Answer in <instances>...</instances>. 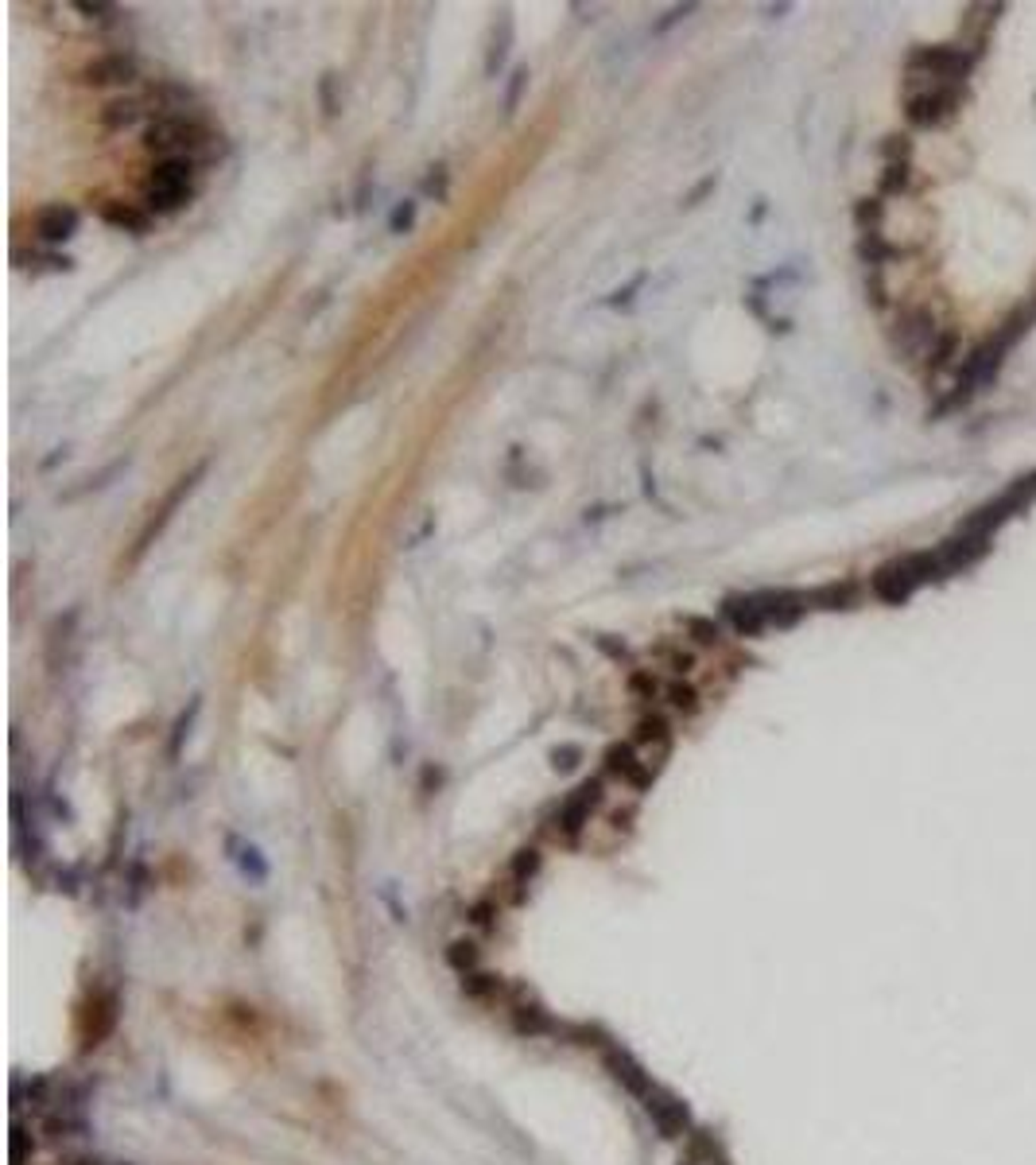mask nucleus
Masks as SVG:
<instances>
[{"label": "nucleus", "mask_w": 1036, "mask_h": 1165, "mask_svg": "<svg viewBox=\"0 0 1036 1165\" xmlns=\"http://www.w3.org/2000/svg\"><path fill=\"white\" fill-rule=\"evenodd\" d=\"M525 85H528V67H517L512 70V82H509V93H505V113H517V101H520Z\"/></svg>", "instance_id": "obj_33"}, {"label": "nucleus", "mask_w": 1036, "mask_h": 1165, "mask_svg": "<svg viewBox=\"0 0 1036 1165\" xmlns=\"http://www.w3.org/2000/svg\"><path fill=\"white\" fill-rule=\"evenodd\" d=\"M256 854H261L256 847H245V854H241V867H245V870H253V878H264V874H269V867H264V862L256 859Z\"/></svg>", "instance_id": "obj_39"}, {"label": "nucleus", "mask_w": 1036, "mask_h": 1165, "mask_svg": "<svg viewBox=\"0 0 1036 1165\" xmlns=\"http://www.w3.org/2000/svg\"><path fill=\"white\" fill-rule=\"evenodd\" d=\"M202 711V700L195 696V700H190V708L183 711V715H179V719H175V731H171V746H167V757H179V754H183V742L190 739V726H195V715Z\"/></svg>", "instance_id": "obj_25"}, {"label": "nucleus", "mask_w": 1036, "mask_h": 1165, "mask_svg": "<svg viewBox=\"0 0 1036 1165\" xmlns=\"http://www.w3.org/2000/svg\"><path fill=\"white\" fill-rule=\"evenodd\" d=\"M640 284H645V276H637V280H633V284H629V287H625V292H614V299H610V303H614V307H625V303H629V299H633V292H637V287H640Z\"/></svg>", "instance_id": "obj_42"}, {"label": "nucleus", "mask_w": 1036, "mask_h": 1165, "mask_svg": "<svg viewBox=\"0 0 1036 1165\" xmlns=\"http://www.w3.org/2000/svg\"><path fill=\"white\" fill-rule=\"evenodd\" d=\"M629 692L653 700L656 696V676H653V672H633V676H629Z\"/></svg>", "instance_id": "obj_37"}, {"label": "nucleus", "mask_w": 1036, "mask_h": 1165, "mask_svg": "<svg viewBox=\"0 0 1036 1165\" xmlns=\"http://www.w3.org/2000/svg\"><path fill=\"white\" fill-rule=\"evenodd\" d=\"M761 606H765V622L768 626H796L807 611V595H792V591H773V595H761Z\"/></svg>", "instance_id": "obj_16"}, {"label": "nucleus", "mask_w": 1036, "mask_h": 1165, "mask_svg": "<svg viewBox=\"0 0 1036 1165\" xmlns=\"http://www.w3.org/2000/svg\"><path fill=\"white\" fill-rule=\"evenodd\" d=\"M62 1165H105L98 1158H70V1161H62Z\"/></svg>", "instance_id": "obj_44"}, {"label": "nucleus", "mask_w": 1036, "mask_h": 1165, "mask_svg": "<svg viewBox=\"0 0 1036 1165\" xmlns=\"http://www.w3.org/2000/svg\"><path fill=\"white\" fill-rule=\"evenodd\" d=\"M878 218H881V202L878 198H862L858 206H854V222H858L862 230L878 226Z\"/></svg>", "instance_id": "obj_32"}, {"label": "nucleus", "mask_w": 1036, "mask_h": 1165, "mask_svg": "<svg viewBox=\"0 0 1036 1165\" xmlns=\"http://www.w3.org/2000/svg\"><path fill=\"white\" fill-rule=\"evenodd\" d=\"M959 105H963V90H959V85H928V90L912 93L909 105H904V113H909L912 125L932 128V125L952 121Z\"/></svg>", "instance_id": "obj_7"}, {"label": "nucleus", "mask_w": 1036, "mask_h": 1165, "mask_svg": "<svg viewBox=\"0 0 1036 1165\" xmlns=\"http://www.w3.org/2000/svg\"><path fill=\"white\" fill-rule=\"evenodd\" d=\"M501 991H505V979H501L497 971H470V975H462L466 999H494Z\"/></svg>", "instance_id": "obj_20"}, {"label": "nucleus", "mask_w": 1036, "mask_h": 1165, "mask_svg": "<svg viewBox=\"0 0 1036 1165\" xmlns=\"http://www.w3.org/2000/svg\"><path fill=\"white\" fill-rule=\"evenodd\" d=\"M28 1153H36V1142L28 1146V1130L16 1123V1127H12V1165H24Z\"/></svg>", "instance_id": "obj_36"}, {"label": "nucleus", "mask_w": 1036, "mask_h": 1165, "mask_svg": "<svg viewBox=\"0 0 1036 1165\" xmlns=\"http://www.w3.org/2000/svg\"><path fill=\"white\" fill-rule=\"evenodd\" d=\"M668 703H671V708H676V711H683V715H695L699 711V692L695 688H691V684H671V688H668Z\"/></svg>", "instance_id": "obj_28"}, {"label": "nucleus", "mask_w": 1036, "mask_h": 1165, "mask_svg": "<svg viewBox=\"0 0 1036 1165\" xmlns=\"http://www.w3.org/2000/svg\"><path fill=\"white\" fill-rule=\"evenodd\" d=\"M602 1064H606V1072H610L633 1099H645L656 1088L653 1084V1072H648V1068L640 1064L629 1049H622V1045H602Z\"/></svg>", "instance_id": "obj_10"}, {"label": "nucleus", "mask_w": 1036, "mask_h": 1165, "mask_svg": "<svg viewBox=\"0 0 1036 1165\" xmlns=\"http://www.w3.org/2000/svg\"><path fill=\"white\" fill-rule=\"evenodd\" d=\"M202 474H206V463H198L195 470H190V474H183V478H179L175 486L167 489V498L159 501V509H152V517H148V525L141 529V537H136V548H133V555H128V560L136 563V560H141V555H144L148 548H152L159 532H164V529L171 525V517H175V509L183 506V501H187L190 494H195V486L202 482Z\"/></svg>", "instance_id": "obj_5"}, {"label": "nucleus", "mask_w": 1036, "mask_h": 1165, "mask_svg": "<svg viewBox=\"0 0 1036 1165\" xmlns=\"http://www.w3.org/2000/svg\"><path fill=\"white\" fill-rule=\"evenodd\" d=\"M679 1165H691V1161H687V1158H683V1161H679Z\"/></svg>", "instance_id": "obj_45"}, {"label": "nucleus", "mask_w": 1036, "mask_h": 1165, "mask_svg": "<svg viewBox=\"0 0 1036 1165\" xmlns=\"http://www.w3.org/2000/svg\"><path fill=\"white\" fill-rule=\"evenodd\" d=\"M854 598H858V587L854 583H827V587H819V591H811L807 603L823 606V611H850Z\"/></svg>", "instance_id": "obj_19"}, {"label": "nucleus", "mask_w": 1036, "mask_h": 1165, "mask_svg": "<svg viewBox=\"0 0 1036 1165\" xmlns=\"http://www.w3.org/2000/svg\"><path fill=\"white\" fill-rule=\"evenodd\" d=\"M691 12H695V4H679V8H671V12H668L664 20H660V24H656L653 31H656V36H660V31H668L671 24H679V20H683V16H691Z\"/></svg>", "instance_id": "obj_40"}, {"label": "nucleus", "mask_w": 1036, "mask_h": 1165, "mask_svg": "<svg viewBox=\"0 0 1036 1165\" xmlns=\"http://www.w3.org/2000/svg\"><path fill=\"white\" fill-rule=\"evenodd\" d=\"M711 187H714V179H703V183H699V187H695V190H691V195H687V206H695V202H699L703 195H707Z\"/></svg>", "instance_id": "obj_43"}, {"label": "nucleus", "mask_w": 1036, "mask_h": 1165, "mask_svg": "<svg viewBox=\"0 0 1036 1165\" xmlns=\"http://www.w3.org/2000/svg\"><path fill=\"white\" fill-rule=\"evenodd\" d=\"M579 757H582V750H579V746H555V750H551V765L567 773V769H574V765H579Z\"/></svg>", "instance_id": "obj_35"}, {"label": "nucleus", "mask_w": 1036, "mask_h": 1165, "mask_svg": "<svg viewBox=\"0 0 1036 1165\" xmlns=\"http://www.w3.org/2000/svg\"><path fill=\"white\" fill-rule=\"evenodd\" d=\"M101 218L109 222V226H116V230H128V233H148V226H152L148 210L133 206V202H105Z\"/></svg>", "instance_id": "obj_18"}, {"label": "nucleus", "mask_w": 1036, "mask_h": 1165, "mask_svg": "<svg viewBox=\"0 0 1036 1165\" xmlns=\"http://www.w3.org/2000/svg\"><path fill=\"white\" fill-rule=\"evenodd\" d=\"M606 773L622 777V781H629L633 789H648V785H653V769H648L637 757L633 742H614L610 750H606Z\"/></svg>", "instance_id": "obj_11"}, {"label": "nucleus", "mask_w": 1036, "mask_h": 1165, "mask_svg": "<svg viewBox=\"0 0 1036 1165\" xmlns=\"http://www.w3.org/2000/svg\"><path fill=\"white\" fill-rule=\"evenodd\" d=\"M1032 315H1036L1032 307H1021V311L1013 315L1009 323L1001 327L994 338H986V342H982V346L975 350V358L967 361L963 377H959V384H955L959 392L952 397V404H959L963 397H970V392H978V384H986L990 377H994V369L1001 366V361H1006V354H1009V350L1017 346V338L1024 335V323H1032ZM952 404H947V409H952Z\"/></svg>", "instance_id": "obj_1"}, {"label": "nucleus", "mask_w": 1036, "mask_h": 1165, "mask_svg": "<svg viewBox=\"0 0 1036 1165\" xmlns=\"http://www.w3.org/2000/svg\"><path fill=\"white\" fill-rule=\"evenodd\" d=\"M683 626H687V634L699 641V645H719V626L711 622V618H695V614H687L683 618Z\"/></svg>", "instance_id": "obj_29"}, {"label": "nucleus", "mask_w": 1036, "mask_h": 1165, "mask_svg": "<svg viewBox=\"0 0 1036 1165\" xmlns=\"http://www.w3.org/2000/svg\"><path fill=\"white\" fill-rule=\"evenodd\" d=\"M602 793H606L602 777H590V781H582L567 800H563L559 816H555V824H559L563 836H567V839H579L582 836V828L590 824V812L602 805Z\"/></svg>", "instance_id": "obj_9"}, {"label": "nucleus", "mask_w": 1036, "mask_h": 1165, "mask_svg": "<svg viewBox=\"0 0 1036 1165\" xmlns=\"http://www.w3.org/2000/svg\"><path fill=\"white\" fill-rule=\"evenodd\" d=\"M1036 498V474H1024L1021 482H1013L1006 494L994 498L990 506H982L978 513H970V517L963 521V537H975V540H986L990 532H994L1001 521H1009L1013 513H1021L1029 501Z\"/></svg>", "instance_id": "obj_4"}, {"label": "nucleus", "mask_w": 1036, "mask_h": 1165, "mask_svg": "<svg viewBox=\"0 0 1036 1165\" xmlns=\"http://www.w3.org/2000/svg\"><path fill=\"white\" fill-rule=\"evenodd\" d=\"M594 645L602 649L610 660H629V645H625V641H617V637H610V634H598Z\"/></svg>", "instance_id": "obj_34"}, {"label": "nucleus", "mask_w": 1036, "mask_h": 1165, "mask_svg": "<svg viewBox=\"0 0 1036 1165\" xmlns=\"http://www.w3.org/2000/svg\"><path fill=\"white\" fill-rule=\"evenodd\" d=\"M687 1161H714L711 1130H695V1135H687Z\"/></svg>", "instance_id": "obj_31"}, {"label": "nucleus", "mask_w": 1036, "mask_h": 1165, "mask_svg": "<svg viewBox=\"0 0 1036 1165\" xmlns=\"http://www.w3.org/2000/svg\"><path fill=\"white\" fill-rule=\"evenodd\" d=\"M136 78V62L128 55H105V59H93L90 67L82 70V82L90 85H124Z\"/></svg>", "instance_id": "obj_15"}, {"label": "nucleus", "mask_w": 1036, "mask_h": 1165, "mask_svg": "<svg viewBox=\"0 0 1036 1165\" xmlns=\"http://www.w3.org/2000/svg\"><path fill=\"white\" fill-rule=\"evenodd\" d=\"M633 739H637V742H645V746H668V739H671V726H668V719H664V715H645V719L637 723Z\"/></svg>", "instance_id": "obj_22"}, {"label": "nucleus", "mask_w": 1036, "mask_h": 1165, "mask_svg": "<svg viewBox=\"0 0 1036 1165\" xmlns=\"http://www.w3.org/2000/svg\"><path fill=\"white\" fill-rule=\"evenodd\" d=\"M936 338H939V327L932 323L928 311H909L896 323V346H901V354H920Z\"/></svg>", "instance_id": "obj_13"}, {"label": "nucleus", "mask_w": 1036, "mask_h": 1165, "mask_svg": "<svg viewBox=\"0 0 1036 1165\" xmlns=\"http://www.w3.org/2000/svg\"><path fill=\"white\" fill-rule=\"evenodd\" d=\"M190 179H195V164L190 159H159L148 175V190H144V206L148 210H179L190 198Z\"/></svg>", "instance_id": "obj_3"}, {"label": "nucleus", "mask_w": 1036, "mask_h": 1165, "mask_svg": "<svg viewBox=\"0 0 1036 1165\" xmlns=\"http://www.w3.org/2000/svg\"><path fill=\"white\" fill-rule=\"evenodd\" d=\"M478 959H482V948H478V940H454L451 948H446V964H451L454 971H462V975H470V971H478Z\"/></svg>", "instance_id": "obj_21"}, {"label": "nucleus", "mask_w": 1036, "mask_h": 1165, "mask_svg": "<svg viewBox=\"0 0 1036 1165\" xmlns=\"http://www.w3.org/2000/svg\"><path fill=\"white\" fill-rule=\"evenodd\" d=\"M512 1030H517L520 1038H548V1033H559V1022H555L540 1002H520V1007L512 1010Z\"/></svg>", "instance_id": "obj_17"}, {"label": "nucleus", "mask_w": 1036, "mask_h": 1165, "mask_svg": "<svg viewBox=\"0 0 1036 1165\" xmlns=\"http://www.w3.org/2000/svg\"><path fill=\"white\" fill-rule=\"evenodd\" d=\"M904 179H909V159H893V164H885L881 190H885V195H893V190H904Z\"/></svg>", "instance_id": "obj_30"}, {"label": "nucleus", "mask_w": 1036, "mask_h": 1165, "mask_svg": "<svg viewBox=\"0 0 1036 1165\" xmlns=\"http://www.w3.org/2000/svg\"><path fill=\"white\" fill-rule=\"evenodd\" d=\"M975 67V55L967 47H920L909 55V70L932 78V85H955Z\"/></svg>", "instance_id": "obj_6"}, {"label": "nucleus", "mask_w": 1036, "mask_h": 1165, "mask_svg": "<svg viewBox=\"0 0 1036 1165\" xmlns=\"http://www.w3.org/2000/svg\"><path fill=\"white\" fill-rule=\"evenodd\" d=\"M509 43H512V20L501 16V36L494 31V43H489V55H486V74H489V78H494V74L501 70V62H505Z\"/></svg>", "instance_id": "obj_24"}, {"label": "nucleus", "mask_w": 1036, "mask_h": 1165, "mask_svg": "<svg viewBox=\"0 0 1036 1165\" xmlns=\"http://www.w3.org/2000/svg\"><path fill=\"white\" fill-rule=\"evenodd\" d=\"M136 117H141V101H133V98H124V101H109L101 109V125L105 128H128V125H136Z\"/></svg>", "instance_id": "obj_23"}, {"label": "nucleus", "mask_w": 1036, "mask_h": 1165, "mask_svg": "<svg viewBox=\"0 0 1036 1165\" xmlns=\"http://www.w3.org/2000/svg\"><path fill=\"white\" fill-rule=\"evenodd\" d=\"M536 870H540V851L536 847H525V851L512 854L509 874H512V882H517V886H528L532 878H536Z\"/></svg>", "instance_id": "obj_26"}, {"label": "nucleus", "mask_w": 1036, "mask_h": 1165, "mask_svg": "<svg viewBox=\"0 0 1036 1165\" xmlns=\"http://www.w3.org/2000/svg\"><path fill=\"white\" fill-rule=\"evenodd\" d=\"M412 222H415V202H400L397 210H392V233H404V230H412Z\"/></svg>", "instance_id": "obj_38"}, {"label": "nucleus", "mask_w": 1036, "mask_h": 1165, "mask_svg": "<svg viewBox=\"0 0 1036 1165\" xmlns=\"http://www.w3.org/2000/svg\"><path fill=\"white\" fill-rule=\"evenodd\" d=\"M466 921L474 925V928H482V933L497 928V902H494V897H482V902H474L466 910Z\"/></svg>", "instance_id": "obj_27"}, {"label": "nucleus", "mask_w": 1036, "mask_h": 1165, "mask_svg": "<svg viewBox=\"0 0 1036 1165\" xmlns=\"http://www.w3.org/2000/svg\"><path fill=\"white\" fill-rule=\"evenodd\" d=\"M36 233H39V241H47V245L70 241L74 233H78V210L62 206V202L59 206H43L36 218Z\"/></svg>", "instance_id": "obj_14"}, {"label": "nucleus", "mask_w": 1036, "mask_h": 1165, "mask_svg": "<svg viewBox=\"0 0 1036 1165\" xmlns=\"http://www.w3.org/2000/svg\"><path fill=\"white\" fill-rule=\"evenodd\" d=\"M668 665L676 668V672H691V668H695V657H691V653H668Z\"/></svg>", "instance_id": "obj_41"}, {"label": "nucleus", "mask_w": 1036, "mask_h": 1165, "mask_svg": "<svg viewBox=\"0 0 1036 1165\" xmlns=\"http://www.w3.org/2000/svg\"><path fill=\"white\" fill-rule=\"evenodd\" d=\"M722 614L730 618V626L738 629V634L745 637H757L761 629L768 626L765 622V606H761V595H730L722 603Z\"/></svg>", "instance_id": "obj_12"}, {"label": "nucleus", "mask_w": 1036, "mask_h": 1165, "mask_svg": "<svg viewBox=\"0 0 1036 1165\" xmlns=\"http://www.w3.org/2000/svg\"><path fill=\"white\" fill-rule=\"evenodd\" d=\"M640 1104H645L648 1119H653V1127L664 1138H687L691 1135V1107L683 1104L679 1096L664 1092V1088H653V1092L640 1099Z\"/></svg>", "instance_id": "obj_8"}, {"label": "nucleus", "mask_w": 1036, "mask_h": 1165, "mask_svg": "<svg viewBox=\"0 0 1036 1165\" xmlns=\"http://www.w3.org/2000/svg\"><path fill=\"white\" fill-rule=\"evenodd\" d=\"M210 144V133L187 117H159L144 128V148L148 152H164V159H190L187 152Z\"/></svg>", "instance_id": "obj_2"}, {"label": "nucleus", "mask_w": 1036, "mask_h": 1165, "mask_svg": "<svg viewBox=\"0 0 1036 1165\" xmlns=\"http://www.w3.org/2000/svg\"><path fill=\"white\" fill-rule=\"evenodd\" d=\"M711 1165H726V1161H711Z\"/></svg>", "instance_id": "obj_46"}]
</instances>
